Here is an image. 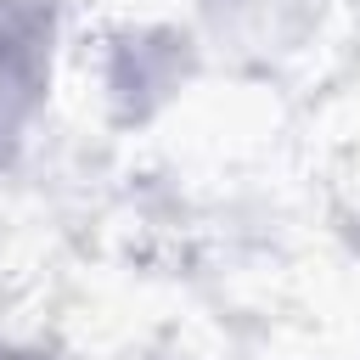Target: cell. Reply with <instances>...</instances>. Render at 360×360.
I'll list each match as a JSON object with an SVG mask.
<instances>
[{
    "label": "cell",
    "mask_w": 360,
    "mask_h": 360,
    "mask_svg": "<svg viewBox=\"0 0 360 360\" xmlns=\"http://www.w3.org/2000/svg\"><path fill=\"white\" fill-rule=\"evenodd\" d=\"M39 79V17L22 6H0V129L28 107Z\"/></svg>",
    "instance_id": "obj_1"
}]
</instances>
